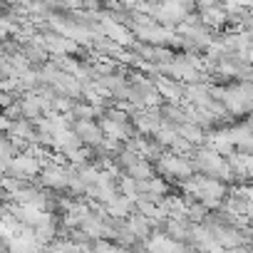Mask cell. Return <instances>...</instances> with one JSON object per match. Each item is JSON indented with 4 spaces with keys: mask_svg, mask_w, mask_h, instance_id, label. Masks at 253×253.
Segmentation results:
<instances>
[{
    "mask_svg": "<svg viewBox=\"0 0 253 253\" xmlns=\"http://www.w3.org/2000/svg\"><path fill=\"white\" fill-rule=\"evenodd\" d=\"M191 164H194V171L204 174V176H211V179H221V181H233V171H231V164L226 157H221L218 152H213L211 147H201L199 152L191 154Z\"/></svg>",
    "mask_w": 253,
    "mask_h": 253,
    "instance_id": "cell-1",
    "label": "cell"
},
{
    "mask_svg": "<svg viewBox=\"0 0 253 253\" xmlns=\"http://www.w3.org/2000/svg\"><path fill=\"white\" fill-rule=\"evenodd\" d=\"M157 169L162 176L174 179V181H186L194 176V164L191 157H179V154H162V159L157 162Z\"/></svg>",
    "mask_w": 253,
    "mask_h": 253,
    "instance_id": "cell-2",
    "label": "cell"
},
{
    "mask_svg": "<svg viewBox=\"0 0 253 253\" xmlns=\"http://www.w3.org/2000/svg\"><path fill=\"white\" fill-rule=\"evenodd\" d=\"M40 184L45 189H52V191H67L70 189V164H47L40 174Z\"/></svg>",
    "mask_w": 253,
    "mask_h": 253,
    "instance_id": "cell-3",
    "label": "cell"
},
{
    "mask_svg": "<svg viewBox=\"0 0 253 253\" xmlns=\"http://www.w3.org/2000/svg\"><path fill=\"white\" fill-rule=\"evenodd\" d=\"M72 129L77 132V137L82 139V144H89V147H99L104 142V129L92 122V119H77L72 124Z\"/></svg>",
    "mask_w": 253,
    "mask_h": 253,
    "instance_id": "cell-4",
    "label": "cell"
},
{
    "mask_svg": "<svg viewBox=\"0 0 253 253\" xmlns=\"http://www.w3.org/2000/svg\"><path fill=\"white\" fill-rule=\"evenodd\" d=\"M134 126L139 129V134H152L154 137V132L164 126L162 109H139L134 114Z\"/></svg>",
    "mask_w": 253,
    "mask_h": 253,
    "instance_id": "cell-5",
    "label": "cell"
},
{
    "mask_svg": "<svg viewBox=\"0 0 253 253\" xmlns=\"http://www.w3.org/2000/svg\"><path fill=\"white\" fill-rule=\"evenodd\" d=\"M104 209H107V213L112 218H129L132 213H137V204L129 196H124V194H117L114 199H109L104 204Z\"/></svg>",
    "mask_w": 253,
    "mask_h": 253,
    "instance_id": "cell-6",
    "label": "cell"
},
{
    "mask_svg": "<svg viewBox=\"0 0 253 253\" xmlns=\"http://www.w3.org/2000/svg\"><path fill=\"white\" fill-rule=\"evenodd\" d=\"M228 137L236 147V152L243 154H253V129L251 124H241V126H228Z\"/></svg>",
    "mask_w": 253,
    "mask_h": 253,
    "instance_id": "cell-7",
    "label": "cell"
},
{
    "mask_svg": "<svg viewBox=\"0 0 253 253\" xmlns=\"http://www.w3.org/2000/svg\"><path fill=\"white\" fill-rule=\"evenodd\" d=\"M154 84H157V89L164 99H169V102L184 99V87L179 84V80H171L167 75H154Z\"/></svg>",
    "mask_w": 253,
    "mask_h": 253,
    "instance_id": "cell-8",
    "label": "cell"
},
{
    "mask_svg": "<svg viewBox=\"0 0 253 253\" xmlns=\"http://www.w3.org/2000/svg\"><path fill=\"white\" fill-rule=\"evenodd\" d=\"M191 221L189 218H167L164 221V233L171 236L174 241H181V243H189V236H191Z\"/></svg>",
    "mask_w": 253,
    "mask_h": 253,
    "instance_id": "cell-9",
    "label": "cell"
},
{
    "mask_svg": "<svg viewBox=\"0 0 253 253\" xmlns=\"http://www.w3.org/2000/svg\"><path fill=\"white\" fill-rule=\"evenodd\" d=\"M102 33L109 38V40H114V42H119L122 47L124 45H132V33L126 30L122 23H117V20H109V18H102Z\"/></svg>",
    "mask_w": 253,
    "mask_h": 253,
    "instance_id": "cell-10",
    "label": "cell"
},
{
    "mask_svg": "<svg viewBox=\"0 0 253 253\" xmlns=\"http://www.w3.org/2000/svg\"><path fill=\"white\" fill-rule=\"evenodd\" d=\"M42 40H45L47 52H52V55H67V52H75L77 50V42L70 40V38H65V35L60 38L55 33H47V35H42Z\"/></svg>",
    "mask_w": 253,
    "mask_h": 253,
    "instance_id": "cell-11",
    "label": "cell"
},
{
    "mask_svg": "<svg viewBox=\"0 0 253 253\" xmlns=\"http://www.w3.org/2000/svg\"><path fill=\"white\" fill-rule=\"evenodd\" d=\"M176 129H179V134H181L186 142H191L194 147H201V144H206V139H209V134L204 132V126H201V124H196V122L179 124Z\"/></svg>",
    "mask_w": 253,
    "mask_h": 253,
    "instance_id": "cell-12",
    "label": "cell"
},
{
    "mask_svg": "<svg viewBox=\"0 0 253 253\" xmlns=\"http://www.w3.org/2000/svg\"><path fill=\"white\" fill-rule=\"evenodd\" d=\"M126 176H132L137 181H147V179H154V169H152V162L149 159H139L137 164L126 167Z\"/></svg>",
    "mask_w": 253,
    "mask_h": 253,
    "instance_id": "cell-13",
    "label": "cell"
},
{
    "mask_svg": "<svg viewBox=\"0 0 253 253\" xmlns=\"http://www.w3.org/2000/svg\"><path fill=\"white\" fill-rule=\"evenodd\" d=\"M226 20H228V15H226L223 8H206V10H201V23L209 25V28H221V25H226Z\"/></svg>",
    "mask_w": 253,
    "mask_h": 253,
    "instance_id": "cell-14",
    "label": "cell"
},
{
    "mask_svg": "<svg viewBox=\"0 0 253 253\" xmlns=\"http://www.w3.org/2000/svg\"><path fill=\"white\" fill-rule=\"evenodd\" d=\"M176 137H179V129H176L174 124L164 122V126H162V129H157V132H154V137H152V139H154V142H159L162 147H171Z\"/></svg>",
    "mask_w": 253,
    "mask_h": 253,
    "instance_id": "cell-15",
    "label": "cell"
},
{
    "mask_svg": "<svg viewBox=\"0 0 253 253\" xmlns=\"http://www.w3.org/2000/svg\"><path fill=\"white\" fill-rule=\"evenodd\" d=\"M92 253H132V251H129V248H124V246H119V243H114V241L99 238V241H94Z\"/></svg>",
    "mask_w": 253,
    "mask_h": 253,
    "instance_id": "cell-16",
    "label": "cell"
},
{
    "mask_svg": "<svg viewBox=\"0 0 253 253\" xmlns=\"http://www.w3.org/2000/svg\"><path fill=\"white\" fill-rule=\"evenodd\" d=\"M70 114H72L75 122H77V119H94L99 112H97V107H92V104H75Z\"/></svg>",
    "mask_w": 253,
    "mask_h": 253,
    "instance_id": "cell-17",
    "label": "cell"
},
{
    "mask_svg": "<svg viewBox=\"0 0 253 253\" xmlns=\"http://www.w3.org/2000/svg\"><path fill=\"white\" fill-rule=\"evenodd\" d=\"M0 102H3V107L8 109V107H13V97H10V92H3V99H0Z\"/></svg>",
    "mask_w": 253,
    "mask_h": 253,
    "instance_id": "cell-18",
    "label": "cell"
},
{
    "mask_svg": "<svg viewBox=\"0 0 253 253\" xmlns=\"http://www.w3.org/2000/svg\"><path fill=\"white\" fill-rule=\"evenodd\" d=\"M209 253H228V248H223V246L218 243V246H213V248H211Z\"/></svg>",
    "mask_w": 253,
    "mask_h": 253,
    "instance_id": "cell-19",
    "label": "cell"
},
{
    "mask_svg": "<svg viewBox=\"0 0 253 253\" xmlns=\"http://www.w3.org/2000/svg\"><path fill=\"white\" fill-rule=\"evenodd\" d=\"M248 218H251V223H253V201L248 204Z\"/></svg>",
    "mask_w": 253,
    "mask_h": 253,
    "instance_id": "cell-20",
    "label": "cell"
}]
</instances>
